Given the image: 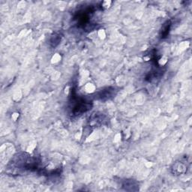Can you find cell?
<instances>
[{"label":"cell","mask_w":192,"mask_h":192,"mask_svg":"<svg viewBox=\"0 0 192 192\" xmlns=\"http://www.w3.org/2000/svg\"><path fill=\"white\" fill-rule=\"evenodd\" d=\"M114 90H115L114 88H108V89H105V90H102L101 92L99 93V97L101 98V100L110 99V98H112L113 96Z\"/></svg>","instance_id":"cell-1"},{"label":"cell","mask_w":192,"mask_h":192,"mask_svg":"<svg viewBox=\"0 0 192 192\" xmlns=\"http://www.w3.org/2000/svg\"><path fill=\"white\" fill-rule=\"evenodd\" d=\"M174 172L176 173L177 174H184L185 172L186 171V166L185 164H183L182 163H176L174 164Z\"/></svg>","instance_id":"cell-2"},{"label":"cell","mask_w":192,"mask_h":192,"mask_svg":"<svg viewBox=\"0 0 192 192\" xmlns=\"http://www.w3.org/2000/svg\"><path fill=\"white\" fill-rule=\"evenodd\" d=\"M110 5H111V2L110 1H104L103 2L101 3V7L103 8H108L110 7Z\"/></svg>","instance_id":"cell-3"}]
</instances>
